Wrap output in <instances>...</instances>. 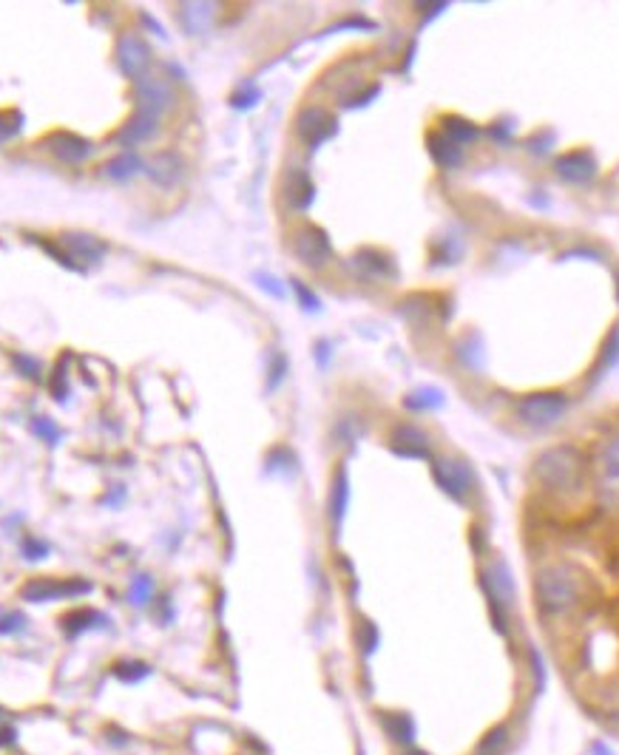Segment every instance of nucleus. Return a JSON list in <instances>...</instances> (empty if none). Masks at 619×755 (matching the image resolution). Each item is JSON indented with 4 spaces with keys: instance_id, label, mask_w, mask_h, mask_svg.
<instances>
[{
    "instance_id": "3",
    "label": "nucleus",
    "mask_w": 619,
    "mask_h": 755,
    "mask_svg": "<svg viewBox=\"0 0 619 755\" xmlns=\"http://www.w3.org/2000/svg\"><path fill=\"white\" fill-rule=\"evenodd\" d=\"M432 474L435 483L458 503H469L478 489V477L466 460L458 457H435L432 460Z\"/></svg>"
},
{
    "instance_id": "14",
    "label": "nucleus",
    "mask_w": 619,
    "mask_h": 755,
    "mask_svg": "<svg viewBox=\"0 0 619 755\" xmlns=\"http://www.w3.org/2000/svg\"><path fill=\"white\" fill-rule=\"evenodd\" d=\"M389 449L401 457H429V437L418 426H395Z\"/></svg>"
},
{
    "instance_id": "19",
    "label": "nucleus",
    "mask_w": 619,
    "mask_h": 755,
    "mask_svg": "<svg viewBox=\"0 0 619 755\" xmlns=\"http://www.w3.org/2000/svg\"><path fill=\"white\" fill-rule=\"evenodd\" d=\"M213 12H216L213 4H182L180 6V20L191 35H200L211 26Z\"/></svg>"
},
{
    "instance_id": "34",
    "label": "nucleus",
    "mask_w": 619,
    "mask_h": 755,
    "mask_svg": "<svg viewBox=\"0 0 619 755\" xmlns=\"http://www.w3.org/2000/svg\"><path fill=\"white\" fill-rule=\"evenodd\" d=\"M35 432H37L40 437H46L48 444H57V437H60V429H57L52 421H48V418H37V421H35Z\"/></svg>"
},
{
    "instance_id": "2",
    "label": "nucleus",
    "mask_w": 619,
    "mask_h": 755,
    "mask_svg": "<svg viewBox=\"0 0 619 755\" xmlns=\"http://www.w3.org/2000/svg\"><path fill=\"white\" fill-rule=\"evenodd\" d=\"M534 477L549 492H572L583 480V457L574 446L546 449L534 463Z\"/></svg>"
},
{
    "instance_id": "21",
    "label": "nucleus",
    "mask_w": 619,
    "mask_h": 755,
    "mask_svg": "<svg viewBox=\"0 0 619 755\" xmlns=\"http://www.w3.org/2000/svg\"><path fill=\"white\" fill-rule=\"evenodd\" d=\"M443 137H449L455 145H469V142H475L478 137H480V128L478 126H472L469 123V119H463V117H447L443 119V131H440Z\"/></svg>"
},
{
    "instance_id": "4",
    "label": "nucleus",
    "mask_w": 619,
    "mask_h": 755,
    "mask_svg": "<svg viewBox=\"0 0 619 755\" xmlns=\"http://www.w3.org/2000/svg\"><path fill=\"white\" fill-rule=\"evenodd\" d=\"M568 412V398L560 393H534L517 403V415L534 429H549L560 423Z\"/></svg>"
},
{
    "instance_id": "15",
    "label": "nucleus",
    "mask_w": 619,
    "mask_h": 755,
    "mask_svg": "<svg viewBox=\"0 0 619 755\" xmlns=\"http://www.w3.org/2000/svg\"><path fill=\"white\" fill-rule=\"evenodd\" d=\"M353 267L358 270L361 279H373V281H384L395 276V261L387 253L378 250H361L353 259Z\"/></svg>"
},
{
    "instance_id": "29",
    "label": "nucleus",
    "mask_w": 619,
    "mask_h": 755,
    "mask_svg": "<svg viewBox=\"0 0 619 755\" xmlns=\"http://www.w3.org/2000/svg\"><path fill=\"white\" fill-rule=\"evenodd\" d=\"M603 469H605L608 477L619 480V437H614V441L605 446V452H603Z\"/></svg>"
},
{
    "instance_id": "37",
    "label": "nucleus",
    "mask_w": 619,
    "mask_h": 755,
    "mask_svg": "<svg viewBox=\"0 0 619 755\" xmlns=\"http://www.w3.org/2000/svg\"><path fill=\"white\" fill-rule=\"evenodd\" d=\"M17 627H23V617L20 614H9V617L0 619V633H12Z\"/></svg>"
},
{
    "instance_id": "7",
    "label": "nucleus",
    "mask_w": 619,
    "mask_h": 755,
    "mask_svg": "<svg viewBox=\"0 0 619 755\" xmlns=\"http://www.w3.org/2000/svg\"><path fill=\"white\" fill-rule=\"evenodd\" d=\"M295 131H299V137L310 145V148H318L321 142H327L338 134V123L325 108L310 106L299 114V119H295Z\"/></svg>"
},
{
    "instance_id": "36",
    "label": "nucleus",
    "mask_w": 619,
    "mask_h": 755,
    "mask_svg": "<svg viewBox=\"0 0 619 755\" xmlns=\"http://www.w3.org/2000/svg\"><path fill=\"white\" fill-rule=\"evenodd\" d=\"M616 361H619V330L608 338V344H605V355H603V367H614Z\"/></svg>"
},
{
    "instance_id": "32",
    "label": "nucleus",
    "mask_w": 619,
    "mask_h": 755,
    "mask_svg": "<svg viewBox=\"0 0 619 755\" xmlns=\"http://www.w3.org/2000/svg\"><path fill=\"white\" fill-rule=\"evenodd\" d=\"M293 290H295V296H299V304L307 310V312H315L321 304H318V296L313 293V290L302 281H293Z\"/></svg>"
},
{
    "instance_id": "26",
    "label": "nucleus",
    "mask_w": 619,
    "mask_h": 755,
    "mask_svg": "<svg viewBox=\"0 0 619 755\" xmlns=\"http://www.w3.org/2000/svg\"><path fill=\"white\" fill-rule=\"evenodd\" d=\"M404 403H407V409H415V412H420V409H435V406L443 403V395L438 393V389H418V393L409 395Z\"/></svg>"
},
{
    "instance_id": "11",
    "label": "nucleus",
    "mask_w": 619,
    "mask_h": 755,
    "mask_svg": "<svg viewBox=\"0 0 619 755\" xmlns=\"http://www.w3.org/2000/svg\"><path fill=\"white\" fill-rule=\"evenodd\" d=\"M46 148L52 151L60 162H68V165H77V162H86L91 157V145L88 139L71 134V131H55L52 137L46 139Z\"/></svg>"
},
{
    "instance_id": "38",
    "label": "nucleus",
    "mask_w": 619,
    "mask_h": 755,
    "mask_svg": "<svg viewBox=\"0 0 619 755\" xmlns=\"http://www.w3.org/2000/svg\"><path fill=\"white\" fill-rule=\"evenodd\" d=\"M26 556H29V559H40V556H46V546L26 540Z\"/></svg>"
},
{
    "instance_id": "24",
    "label": "nucleus",
    "mask_w": 619,
    "mask_h": 755,
    "mask_svg": "<svg viewBox=\"0 0 619 755\" xmlns=\"http://www.w3.org/2000/svg\"><path fill=\"white\" fill-rule=\"evenodd\" d=\"M139 170H142V162H139L137 154H122V157L111 159L106 165V177H111V179H129V177L139 174Z\"/></svg>"
},
{
    "instance_id": "35",
    "label": "nucleus",
    "mask_w": 619,
    "mask_h": 755,
    "mask_svg": "<svg viewBox=\"0 0 619 755\" xmlns=\"http://www.w3.org/2000/svg\"><path fill=\"white\" fill-rule=\"evenodd\" d=\"M256 284L264 290V293L276 296V299H282V296H284V287H282L273 276H264V273H259V276H256Z\"/></svg>"
},
{
    "instance_id": "18",
    "label": "nucleus",
    "mask_w": 619,
    "mask_h": 755,
    "mask_svg": "<svg viewBox=\"0 0 619 755\" xmlns=\"http://www.w3.org/2000/svg\"><path fill=\"white\" fill-rule=\"evenodd\" d=\"M315 199V188L304 170H293V177L287 182V202L293 210H307Z\"/></svg>"
},
{
    "instance_id": "42",
    "label": "nucleus",
    "mask_w": 619,
    "mask_h": 755,
    "mask_svg": "<svg viewBox=\"0 0 619 755\" xmlns=\"http://www.w3.org/2000/svg\"><path fill=\"white\" fill-rule=\"evenodd\" d=\"M478 755H489V752H478Z\"/></svg>"
},
{
    "instance_id": "8",
    "label": "nucleus",
    "mask_w": 619,
    "mask_h": 755,
    "mask_svg": "<svg viewBox=\"0 0 619 755\" xmlns=\"http://www.w3.org/2000/svg\"><path fill=\"white\" fill-rule=\"evenodd\" d=\"M148 60H151V48H148V43L142 37H137V35L119 37V43H117V63L122 68V75L139 83L145 77Z\"/></svg>"
},
{
    "instance_id": "9",
    "label": "nucleus",
    "mask_w": 619,
    "mask_h": 755,
    "mask_svg": "<svg viewBox=\"0 0 619 755\" xmlns=\"http://www.w3.org/2000/svg\"><path fill=\"white\" fill-rule=\"evenodd\" d=\"M91 591V582L86 579H32L23 586V597L29 602H43V599H63V597H83Z\"/></svg>"
},
{
    "instance_id": "39",
    "label": "nucleus",
    "mask_w": 619,
    "mask_h": 755,
    "mask_svg": "<svg viewBox=\"0 0 619 755\" xmlns=\"http://www.w3.org/2000/svg\"><path fill=\"white\" fill-rule=\"evenodd\" d=\"M282 378H284V358L279 355V358H276V367H273V378H270V389H273Z\"/></svg>"
},
{
    "instance_id": "30",
    "label": "nucleus",
    "mask_w": 619,
    "mask_h": 755,
    "mask_svg": "<svg viewBox=\"0 0 619 755\" xmlns=\"http://www.w3.org/2000/svg\"><path fill=\"white\" fill-rule=\"evenodd\" d=\"M506 739H509V729L506 727H494L491 733L480 741V752H489V755H498L500 750H503V744H506Z\"/></svg>"
},
{
    "instance_id": "6",
    "label": "nucleus",
    "mask_w": 619,
    "mask_h": 755,
    "mask_svg": "<svg viewBox=\"0 0 619 755\" xmlns=\"http://www.w3.org/2000/svg\"><path fill=\"white\" fill-rule=\"evenodd\" d=\"M293 250H295V259L307 267H325L333 256V245H330V236L321 230V228H302L293 239Z\"/></svg>"
},
{
    "instance_id": "12",
    "label": "nucleus",
    "mask_w": 619,
    "mask_h": 755,
    "mask_svg": "<svg viewBox=\"0 0 619 755\" xmlns=\"http://www.w3.org/2000/svg\"><path fill=\"white\" fill-rule=\"evenodd\" d=\"M554 170H557V177L565 179V182L588 185L593 177H597V162H593V157L585 154V151H572V154H565L554 162Z\"/></svg>"
},
{
    "instance_id": "22",
    "label": "nucleus",
    "mask_w": 619,
    "mask_h": 755,
    "mask_svg": "<svg viewBox=\"0 0 619 755\" xmlns=\"http://www.w3.org/2000/svg\"><path fill=\"white\" fill-rule=\"evenodd\" d=\"M381 724L387 729V736L398 744H409L415 739V724L407 713H384L381 716Z\"/></svg>"
},
{
    "instance_id": "25",
    "label": "nucleus",
    "mask_w": 619,
    "mask_h": 755,
    "mask_svg": "<svg viewBox=\"0 0 619 755\" xmlns=\"http://www.w3.org/2000/svg\"><path fill=\"white\" fill-rule=\"evenodd\" d=\"M94 625H103V617L97 614V611H77V614H68L66 619H63V627L71 633H80V630H86V627H94Z\"/></svg>"
},
{
    "instance_id": "28",
    "label": "nucleus",
    "mask_w": 619,
    "mask_h": 755,
    "mask_svg": "<svg viewBox=\"0 0 619 755\" xmlns=\"http://www.w3.org/2000/svg\"><path fill=\"white\" fill-rule=\"evenodd\" d=\"M23 128V114L20 111H0V142L12 139Z\"/></svg>"
},
{
    "instance_id": "41",
    "label": "nucleus",
    "mask_w": 619,
    "mask_h": 755,
    "mask_svg": "<svg viewBox=\"0 0 619 755\" xmlns=\"http://www.w3.org/2000/svg\"><path fill=\"white\" fill-rule=\"evenodd\" d=\"M593 750H597V752H600V755H611V752H608V750H605V747H600V744H597V747H593Z\"/></svg>"
},
{
    "instance_id": "1",
    "label": "nucleus",
    "mask_w": 619,
    "mask_h": 755,
    "mask_svg": "<svg viewBox=\"0 0 619 755\" xmlns=\"http://www.w3.org/2000/svg\"><path fill=\"white\" fill-rule=\"evenodd\" d=\"M534 599L542 614H565L580 599V579L572 568L552 566L534 579Z\"/></svg>"
},
{
    "instance_id": "5",
    "label": "nucleus",
    "mask_w": 619,
    "mask_h": 755,
    "mask_svg": "<svg viewBox=\"0 0 619 755\" xmlns=\"http://www.w3.org/2000/svg\"><path fill=\"white\" fill-rule=\"evenodd\" d=\"M480 582H483V591L489 597V605H491L494 617L509 614V607L514 605V597H517V588H514L511 571H509V566L503 563V559H494V563H489L483 568Z\"/></svg>"
},
{
    "instance_id": "20",
    "label": "nucleus",
    "mask_w": 619,
    "mask_h": 755,
    "mask_svg": "<svg viewBox=\"0 0 619 755\" xmlns=\"http://www.w3.org/2000/svg\"><path fill=\"white\" fill-rule=\"evenodd\" d=\"M148 174H151L160 185H173L182 177V159L177 154H160L151 162V168H148Z\"/></svg>"
},
{
    "instance_id": "17",
    "label": "nucleus",
    "mask_w": 619,
    "mask_h": 755,
    "mask_svg": "<svg viewBox=\"0 0 619 755\" xmlns=\"http://www.w3.org/2000/svg\"><path fill=\"white\" fill-rule=\"evenodd\" d=\"M429 154H432V159L440 168H447V170L463 165V148H460V145H455L449 137H443V134H432L429 137Z\"/></svg>"
},
{
    "instance_id": "10",
    "label": "nucleus",
    "mask_w": 619,
    "mask_h": 755,
    "mask_svg": "<svg viewBox=\"0 0 619 755\" xmlns=\"http://www.w3.org/2000/svg\"><path fill=\"white\" fill-rule=\"evenodd\" d=\"M170 100H173V91H170V86L165 80H160V77H142L137 83V111L162 117V111L170 106Z\"/></svg>"
},
{
    "instance_id": "40",
    "label": "nucleus",
    "mask_w": 619,
    "mask_h": 755,
    "mask_svg": "<svg viewBox=\"0 0 619 755\" xmlns=\"http://www.w3.org/2000/svg\"><path fill=\"white\" fill-rule=\"evenodd\" d=\"M407 755H429V752H424V750H409Z\"/></svg>"
},
{
    "instance_id": "27",
    "label": "nucleus",
    "mask_w": 619,
    "mask_h": 755,
    "mask_svg": "<svg viewBox=\"0 0 619 755\" xmlns=\"http://www.w3.org/2000/svg\"><path fill=\"white\" fill-rule=\"evenodd\" d=\"M154 597V579L148 574H139L134 576V586H131V602L134 605H148Z\"/></svg>"
},
{
    "instance_id": "33",
    "label": "nucleus",
    "mask_w": 619,
    "mask_h": 755,
    "mask_svg": "<svg viewBox=\"0 0 619 755\" xmlns=\"http://www.w3.org/2000/svg\"><path fill=\"white\" fill-rule=\"evenodd\" d=\"M259 103V91L256 88H242V91H236L233 97H231V106L233 108H253Z\"/></svg>"
},
{
    "instance_id": "16",
    "label": "nucleus",
    "mask_w": 619,
    "mask_h": 755,
    "mask_svg": "<svg viewBox=\"0 0 619 755\" xmlns=\"http://www.w3.org/2000/svg\"><path fill=\"white\" fill-rule=\"evenodd\" d=\"M160 128V117L154 114H142L137 111L126 126H122L114 137L117 145H137V142H145L148 137H154Z\"/></svg>"
},
{
    "instance_id": "23",
    "label": "nucleus",
    "mask_w": 619,
    "mask_h": 755,
    "mask_svg": "<svg viewBox=\"0 0 619 755\" xmlns=\"http://www.w3.org/2000/svg\"><path fill=\"white\" fill-rule=\"evenodd\" d=\"M346 500H350V485H346V474L338 472L335 483H333V495H330V515H333V525L338 528L346 511Z\"/></svg>"
},
{
    "instance_id": "13",
    "label": "nucleus",
    "mask_w": 619,
    "mask_h": 755,
    "mask_svg": "<svg viewBox=\"0 0 619 755\" xmlns=\"http://www.w3.org/2000/svg\"><path fill=\"white\" fill-rule=\"evenodd\" d=\"M63 250L74 259V261H83V264H100L103 256H106V241H100L91 233H63Z\"/></svg>"
},
{
    "instance_id": "31",
    "label": "nucleus",
    "mask_w": 619,
    "mask_h": 755,
    "mask_svg": "<svg viewBox=\"0 0 619 755\" xmlns=\"http://www.w3.org/2000/svg\"><path fill=\"white\" fill-rule=\"evenodd\" d=\"M114 676L122 678V681H139L148 676V668L142 662H126V665H117L114 668Z\"/></svg>"
}]
</instances>
